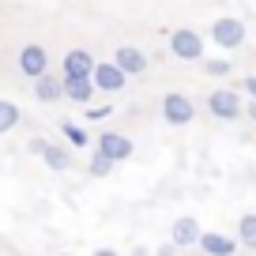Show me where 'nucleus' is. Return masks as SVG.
<instances>
[{
	"instance_id": "f257e3e1",
	"label": "nucleus",
	"mask_w": 256,
	"mask_h": 256,
	"mask_svg": "<svg viewBox=\"0 0 256 256\" xmlns=\"http://www.w3.org/2000/svg\"><path fill=\"white\" fill-rule=\"evenodd\" d=\"M208 113L218 120H238L241 113H245V102H241V94L234 87H218L208 94Z\"/></svg>"
},
{
	"instance_id": "f03ea898",
	"label": "nucleus",
	"mask_w": 256,
	"mask_h": 256,
	"mask_svg": "<svg viewBox=\"0 0 256 256\" xmlns=\"http://www.w3.org/2000/svg\"><path fill=\"white\" fill-rule=\"evenodd\" d=\"M211 42H215L218 49H241V42H245V23L234 16H218L215 23H211Z\"/></svg>"
},
{
	"instance_id": "7ed1b4c3",
	"label": "nucleus",
	"mask_w": 256,
	"mask_h": 256,
	"mask_svg": "<svg viewBox=\"0 0 256 256\" xmlns=\"http://www.w3.org/2000/svg\"><path fill=\"white\" fill-rule=\"evenodd\" d=\"M162 117H166V124L184 128L192 117H196V106H192L188 94H181V90H170V94L162 98Z\"/></svg>"
},
{
	"instance_id": "20e7f679",
	"label": "nucleus",
	"mask_w": 256,
	"mask_h": 256,
	"mask_svg": "<svg viewBox=\"0 0 256 256\" xmlns=\"http://www.w3.org/2000/svg\"><path fill=\"white\" fill-rule=\"evenodd\" d=\"M170 53L177 60H204V38L188 26H181V30L170 34Z\"/></svg>"
},
{
	"instance_id": "39448f33",
	"label": "nucleus",
	"mask_w": 256,
	"mask_h": 256,
	"mask_svg": "<svg viewBox=\"0 0 256 256\" xmlns=\"http://www.w3.org/2000/svg\"><path fill=\"white\" fill-rule=\"evenodd\" d=\"M90 80H94L98 90H106V94H117V90H124V83L132 80V76H128L117 60H106V64L94 60V72H90Z\"/></svg>"
},
{
	"instance_id": "423d86ee",
	"label": "nucleus",
	"mask_w": 256,
	"mask_h": 256,
	"mask_svg": "<svg viewBox=\"0 0 256 256\" xmlns=\"http://www.w3.org/2000/svg\"><path fill=\"white\" fill-rule=\"evenodd\" d=\"M19 72H23L26 80H38L42 72H49V53H46V46L30 42V46L19 49Z\"/></svg>"
},
{
	"instance_id": "0eeeda50",
	"label": "nucleus",
	"mask_w": 256,
	"mask_h": 256,
	"mask_svg": "<svg viewBox=\"0 0 256 256\" xmlns=\"http://www.w3.org/2000/svg\"><path fill=\"white\" fill-rule=\"evenodd\" d=\"M98 151H102L106 158H113V162H128L132 158V140L120 136V132H102V136H98Z\"/></svg>"
},
{
	"instance_id": "6e6552de",
	"label": "nucleus",
	"mask_w": 256,
	"mask_h": 256,
	"mask_svg": "<svg viewBox=\"0 0 256 256\" xmlns=\"http://www.w3.org/2000/svg\"><path fill=\"white\" fill-rule=\"evenodd\" d=\"M113 60H117L128 76H144L147 64H151V60H147V53H144V49H136V46H117V49H113Z\"/></svg>"
},
{
	"instance_id": "1a4fd4ad",
	"label": "nucleus",
	"mask_w": 256,
	"mask_h": 256,
	"mask_svg": "<svg viewBox=\"0 0 256 256\" xmlns=\"http://www.w3.org/2000/svg\"><path fill=\"white\" fill-rule=\"evenodd\" d=\"M94 80L90 76H64V98L68 102H76V106H87L90 98H94Z\"/></svg>"
},
{
	"instance_id": "9d476101",
	"label": "nucleus",
	"mask_w": 256,
	"mask_h": 256,
	"mask_svg": "<svg viewBox=\"0 0 256 256\" xmlns=\"http://www.w3.org/2000/svg\"><path fill=\"white\" fill-rule=\"evenodd\" d=\"M196 245H200L208 256H234V248H238V238H226V234H218V230H204Z\"/></svg>"
},
{
	"instance_id": "9b49d317",
	"label": "nucleus",
	"mask_w": 256,
	"mask_h": 256,
	"mask_svg": "<svg viewBox=\"0 0 256 256\" xmlns=\"http://www.w3.org/2000/svg\"><path fill=\"white\" fill-rule=\"evenodd\" d=\"M34 98H38V102H46V106L60 102V98H64V76L56 80V76L42 72L38 80H34Z\"/></svg>"
},
{
	"instance_id": "f8f14e48",
	"label": "nucleus",
	"mask_w": 256,
	"mask_h": 256,
	"mask_svg": "<svg viewBox=\"0 0 256 256\" xmlns=\"http://www.w3.org/2000/svg\"><path fill=\"white\" fill-rule=\"evenodd\" d=\"M60 72L64 76H90V72H94V56H90V49H68Z\"/></svg>"
},
{
	"instance_id": "ddd939ff",
	"label": "nucleus",
	"mask_w": 256,
	"mask_h": 256,
	"mask_svg": "<svg viewBox=\"0 0 256 256\" xmlns=\"http://www.w3.org/2000/svg\"><path fill=\"white\" fill-rule=\"evenodd\" d=\"M200 222L196 218H188V215H181V218H174V245L177 248H188V245H196L200 241Z\"/></svg>"
},
{
	"instance_id": "4468645a",
	"label": "nucleus",
	"mask_w": 256,
	"mask_h": 256,
	"mask_svg": "<svg viewBox=\"0 0 256 256\" xmlns=\"http://www.w3.org/2000/svg\"><path fill=\"white\" fill-rule=\"evenodd\" d=\"M42 158H46V166L56 170V174H64V170L72 166V154H68V147H60V144H46Z\"/></svg>"
},
{
	"instance_id": "2eb2a0df",
	"label": "nucleus",
	"mask_w": 256,
	"mask_h": 256,
	"mask_svg": "<svg viewBox=\"0 0 256 256\" xmlns=\"http://www.w3.org/2000/svg\"><path fill=\"white\" fill-rule=\"evenodd\" d=\"M238 245L256 252V215H252V211H248V215H241V222H238Z\"/></svg>"
},
{
	"instance_id": "dca6fc26",
	"label": "nucleus",
	"mask_w": 256,
	"mask_h": 256,
	"mask_svg": "<svg viewBox=\"0 0 256 256\" xmlns=\"http://www.w3.org/2000/svg\"><path fill=\"white\" fill-rule=\"evenodd\" d=\"M19 117H23V113H19V106L8 102V98H0V136H8L12 128L19 124Z\"/></svg>"
},
{
	"instance_id": "f3484780",
	"label": "nucleus",
	"mask_w": 256,
	"mask_h": 256,
	"mask_svg": "<svg viewBox=\"0 0 256 256\" xmlns=\"http://www.w3.org/2000/svg\"><path fill=\"white\" fill-rule=\"evenodd\" d=\"M60 132H64V140H68L72 147H87V132H83V128L76 124V120H64V124H60Z\"/></svg>"
},
{
	"instance_id": "a211bd4d",
	"label": "nucleus",
	"mask_w": 256,
	"mask_h": 256,
	"mask_svg": "<svg viewBox=\"0 0 256 256\" xmlns=\"http://www.w3.org/2000/svg\"><path fill=\"white\" fill-rule=\"evenodd\" d=\"M204 72L218 80V76H230V72H234V64L222 60V56H204Z\"/></svg>"
},
{
	"instance_id": "6ab92c4d",
	"label": "nucleus",
	"mask_w": 256,
	"mask_h": 256,
	"mask_svg": "<svg viewBox=\"0 0 256 256\" xmlns=\"http://www.w3.org/2000/svg\"><path fill=\"white\" fill-rule=\"evenodd\" d=\"M113 166H117V162H113V158H106V154L102 151H94V154H90V174H94V177H106V174H113Z\"/></svg>"
},
{
	"instance_id": "aec40b11",
	"label": "nucleus",
	"mask_w": 256,
	"mask_h": 256,
	"mask_svg": "<svg viewBox=\"0 0 256 256\" xmlns=\"http://www.w3.org/2000/svg\"><path fill=\"white\" fill-rule=\"evenodd\" d=\"M110 113H113V106H94V110H87V120H102Z\"/></svg>"
},
{
	"instance_id": "412c9836",
	"label": "nucleus",
	"mask_w": 256,
	"mask_h": 256,
	"mask_svg": "<svg viewBox=\"0 0 256 256\" xmlns=\"http://www.w3.org/2000/svg\"><path fill=\"white\" fill-rule=\"evenodd\" d=\"M245 94H248V98H256V72H252V76H245Z\"/></svg>"
},
{
	"instance_id": "4be33fe9",
	"label": "nucleus",
	"mask_w": 256,
	"mask_h": 256,
	"mask_svg": "<svg viewBox=\"0 0 256 256\" xmlns=\"http://www.w3.org/2000/svg\"><path fill=\"white\" fill-rule=\"evenodd\" d=\"M245 113H248V120L256 124V98H248V102H245Z\"/></svg>"
}]
</instances>
